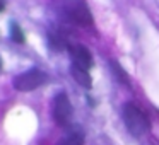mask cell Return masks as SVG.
Returning a JSON list of instances; mask_svg holds the SVG:
<instances>
[{"label": "cell", "instance_id": "6da1fadb", "mask_svg": "<svg viewBox=\"0 0 159 145\" xmlns=\"http://www.w3.org/2000/svg\"><path fill=\"white\" fill-rule=\"evenodd\" d=\"M123 121L127 130L134 137H142L149 131V120L134 103H127L123 106Z\"/></svg>", "mask_w": 159, "mask_h": 145}, {"label": "cell", "instance_id": "7a4b0ae2", "mask_svg": "<svg viewBox=\"0 0 159 145\" xmlns=\"http://www.w3.org/2000/svg\"><path fill=\"white\" fill-rule=\"evenodd\" d=\"M46 80H48V75L43 70L29 68L14 77V89L21 90V92H29V90H34L39 86H43Z\"/></svg>", "mask_w": 159, "mask_h": 145}, {"label": "cell", "instance_id": "3957f363", "mask_svg": "<svg viewBox=\"0 0 159 145\" xmlns=\"http://www.w3.org/2000/svg\"><path fill=\"white\" fill-rule=\"evenodd\" d=\"M72 116H74V108L70 104L67 94L60 92L53 99V118L55 121L63 128H69L72 125Z\"/></svg>", "mask_w": 159, "mask_h": 145}, {"label": "cell", "instance_id": "277c9868", "mask_svg": "<svg viewBox=\"0 0 159 145\" xmlns=\"http://www.w3.org/2000/svg\"><path fill=\"white\" fill-rule=\"evenodd\" d=\"M63 11H65L67 17H69L70 21L77 22V24H80V26L93 24L91 11L82 0H67L65 5H63Z\"/></svg>", "mask_w": 159, "mask_h": 145}, {"label": "cell", "instance_id": "5b68a950", "mask_svg": "<svg viewBox=\"0 0 159 145\" xmlns=\"http://www.w3.org/2000/svg\"><path fill=\"white\" fill-rule=\"evenodd\" d=\"M67 50H69V53H70L72 65L79 67V68H82V70H87V72L93 68L94 60H93V55H91V51L86 48V46L74 43V45H69V48H67Z\"/></svg>", "mask_w": 159, "mask_h": 145}, {"label": "cell", "instance_id": "8992f818", "mask_svg": "<svg viewBox=\"0 0 159 145\" xmlns=\"http://www.w3.org/2000/svg\"><path fill=\"white\" fill-rule=\"evenodd\" d=\"M57 145H84V130L80 126L70 125L69 128H65V133Z\"/></svg>", "mask_w": 159, "mask_h": 145}, {"label": "cell", "instance_id": "52a82bcc", "mask_svg": "<svg viewBox=\"0 0 159 145\" xmlns=\"http://www.w3.org/2000/svg\"><path fill=\"white\" fill-rule=\"evenodd\" d=\"M70 73H72V77L82 87H86V89H91V87H93V79H91V75H89L87 70H82V68H79V67L72 65L70 67Z\"/></svg>", "mask_w": 159, "mask_h": 145}, {"label": "cell", "instance_id": "ba28073f", "mask_svg": "<svg viewBox=\"0 0 159 145\" xmlns=\"http://www.w3.org/2000/svg\"><path fill=\"white\" fill-rule=\"evenodd\" d=\"M48 45H50V48L55 50V51L69 48V43H67L65 36H63L62 33H53V31L48 34Z\"/></svg>", "mask_w": 159, "mask_h": 145}, {"label": "cell", "instance_id": "9c48e42d", "mask_svg": "<svg viewBox=\"0 0 159 145\" xmlns=\"http://www.w3.org/2000/svg\"><path fill=\"white\" fill-rule=\"evenodd\" d=\"M11 38H12L14 43H19V45L26 43V36H24V33H22L21 26H19L17 22H14V21L11 22Z\"/></svg>", "mask_w": 159, "mask_h": 145}, {"label": "cell", "instance_id": "30bf717a", "mask_svg": "<svg viewBox=\"0 0 159 145\" xmlns=\"http://www.w3.org/2000/svg\"><path fill=\"white\" fill-rule=\"evenodd\" d=\"M5 9V0H0V12H4Z\"/></svg>", "mask_w": 159, "mask_h": 145}, {"label": "cell", "instance_id": "8fae6325", "mask_svg": "<svg viewBox=\"0 0 159 145\" xmlns=\"http://www.w3.org/2000/svg\"><path fill=\"white\" fill-rule=\"evenodd\" d=\"M0 70H2V58H0Z\"/></svg>", "mask_w": 159, "mask_h": 145}]
</instances>
